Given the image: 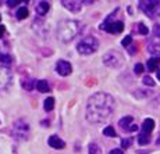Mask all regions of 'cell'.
<instances>
[{
  "instance_id": "1f68e13d",
  "label": "cell",
  "mask_w": 160,
  "mask_h": 154,
  "mask_svg": "<svg viewBox=\"0 0 160 154\" xmlns=\"http://www.w3.org/2000/svg\"><path fill=\"white\" fill-rule=\"evenodd\" d=\"M4 32H6V28L3 25H0V38H2L3 35H4Z\"/></svg>"
},
{
  "instance_id": "5bb4252c",
  "label": "cell",
  "mask_w": 160,
  "mask_h": 154,
  "mask_svg": "<svg viewBox=\"0 0 160 154\" xmlns=\"http://www.w3.org/2000/svg\"><path fill=\"white\" fill-rule=\"evenodd\" d=\"M153 128H155V121H153L152 118H146L145 121H143V124H142V132L143 133L150 135L152 133V131H153Z\"/></svg>"
},
{
  "instance_id": "ac0fdd59",
  "label": "cell",
  "mask_w": 160,
  "mask_h": 154,
  "mask_svg": "<svg viewBox=\"0 0 160 154\" xmlns=\"http://www.w3.org/2000/svg\"><path fill=\"white\" fill-rule=\"evenodd\" d=\"M138 142H139L141 146H146V144L150 142V135H148V133H143V132H141L139 136H138Z\"/></svg>"
},
{
  "instance_id": "7402d4cb",
  "label": "cell",
  "mask_w": 160,
  "mask_h": 154,
  "mask_svg": "<svg viewBox=\"0 0 160 154\" xmlns=\"http://www.w3.org/2000/svg\"><path fill=\"white\" fill-rule=\"evenodd\" d=\"M103 133H104V136H109V137H116L117 136V133H116V131H114L113 126H106L104 131H103Z\"/></svg>"
},
{
  "instance_id": "484cf974",
  "label": "cell",
  "mask_w": 160,
  "mask_h": 154,
  "mask_svg": "<svg viewBox=\"0 0 160 154\" xmlns=\"http://www.w3.org/2000/svg\"><path fill=\"white\" fill-rule=\"evenodd\" d=\"M138 32H139L141 35H148L149 31H148V28L143 25V24H138Z\"/></svg>"
},
{
  "instance_id": "d4e9b609",
  "label": "cell",
  "mask_w": 160,
  "mask_h": 154,
  "mask_svg": "<svg viewBox=\"0 0 160 154\" xmlns=\"http://www.w3.org/2000/svg\"><path fill=\"white\" fill-rule=\"evenodd\" d=\"M122 46H124V47H130V45L132 43V38H131V35H128V36H125L124 39H122Z\"/></svg>"
},
{
  "instance_id": "52a82bcc",
  "label": "cell",
  "mask_w": 160,
  "mask_h": 154,
  "mask_svg": "<svg viewBox=\"0 0 160 154\" xmlns=\"http://www.w3.org/2000/svg\"><path fill=\"white\" fill-rule=\"evenodd\" d=\"M13 82V74L8 70V67L0 65V90H4Z\"/></svg>"
},
{
  "instance_id": "f546056e",
  "label": "cell",
  "mask_w": 160,
  "mask_h": 154,
  "mask_svg": "<svg viewBox=\"0 0 160 154\" xmlns=\"http://www.w3.org/2000/svg\"><path fill=\"white\" fill-rule=\"evenodd\" d=\"M109 154H124V153H122V150H120V149H114V150H112Z\"/></svg>"
},
{
  "instance_id": "d590c367",
  "label": "cell",
  "mask_w": 160,
  "mask_h": 154,
  "mask_svg": "<svg viewBox=\"0 0 160 154\" xmlns=\"http://www.w3.org/2000/svg\"><path fill=\"white\" fill-rule=\"evenodd\" d=\"M0 20H2V15H0Z\"/></svg>"
},
{
  "instance_id": "8992f818",
  "label": "cell",
  "mask_w": 160,
  "mask_h": 154,
  "mask_svg": "<svg viewBox=\"0 0 160 154\" xmlns=\"http://www.w3.org/2000/svg\"><path fill=\"white\" fill-rule=\"evenodd\" d=\"M13 135L18 140H25L29 135V126L25 121H17L13 126Z\"/></svg>"
},
{
  "instance_id": "3957f363",
  "label": "cell",
  "mask_w": 160,
  "mask_h": 154,
  "mask_svg": "<svg viewBox=\"0 0 160 154\" xmlns=\"http://www.w3.org/2000/svg\"><path fill=\"white\" fill-rule=\"evenodd\" d=\"M117 11H118V8H116L114 13L110 14L109 17L106 18V21L100 25V29L106 31V32L109 33H113V35H117V33H121L122 31H124V22H122L121 20H116V15H117Z\"/></svg>"
},
{
  "instance_id": "2e32d148",
  "label": "cell",
  "mask_w": 160,
  "mask_h": 154,
  "mask_svg": "<svg viewBox=\"0 0 160 154\" xmlns=\"http://www.w3.org/2000/svg\"><path fill=\"white\" fill-rule=\"evenodd\" d=\"M36 89L39 92H42V93H48L50 90V86H49V84L46 81H38L36 82Z\"/></svg>"
},
{
  "instance_id": "d6986e66",
  "label": "cell",
  "mask_w": 160,
  "mask_h": 154,
  "mask_svg": "<svg viewBox=\"0 0 160 154\" xmlns=\"http://www.w3.org/2000/svg\"><path fill=\"white\" fill-rule=\"evenodd\" d=\"M28 14H29V11H28V8L27 7H20L17 10V18L18 20H24V18H27L28 17Z\"/></svg>"
},
{
  "instance_id": "ba28073f",
  "label": "cell",
  "mask_w": 160,
  "mask_h": 154,
  "mask_svg": "<svg viewBox=\"0 0 160 154\" xmlns=\"http://www.w3.org/2000/svg\"><path fill=\"white\" fill-rule=\"evenodd\" d=\"M118 125H120V128L127 132H135L138 129V126L134 124V118L132 117H124V118H121Z\"/></svg>"
},
{
  "instance_id": "7a4b0ae2",
  "label": "cell",
  "mask_w": 160,
  "mask_h": 154,
  "mask_svg": "<svg viewBox=\"0 0 160 154\" xmlns=\"http://www.w3.org/2000/svg\"><path fill=\"white\" fill-rule=\"evenodd\" d=\"M78 33V22L72 20H64L57 26V38L60 42L68 43L71 42Z\"/></svg>"
},
{
  "instance_id": "9a60e30c",
  "label": "cell",
  "mask_w": 160,
  "mask_h": 154,
  "mask_svg": "<svg viewBox=\"0 0 160 154\" xmlns=\"http://www.w3.org/2000/svg\"><path fill=\"white\" fill-rule=\"evenodd\" d=\"M146 65H148V70L149 71H156L158 67L160 65V57H153V58H150V60H148Z\"/></svg>"
},
{
  "instance_id": "d6a6232c",
  "label": "cell",
  "mask_w": 160,
  "mask_h": 154,
  "mask_svg": "<svg viewBox=\"0 0 160 154\" xmlns=\"http://www.w3.org/2000/svg\"><path fill=\"white\" fill-rule=\"evenodd\" d=\"M7 4L10 6V7H14V6H17V4H18V2H8Z\"/></svg>"
},
{
  "instance_id": "8d00e7d4",
  "label": "cell",
  "mask_w": 160,
  "mask_h": 154,
  "mask_svg": "<svg viewBox=\"0 0 160 154\" xmlns=\"http://www.w3.org/2000/svg\"><path fill=\"white\" fill-rule=\"evenodd\" d=\"M0 4H2V2H0Z\"/></svg>"
},
{
  "instance_id": "4dcf8cb0",
  "label": "cell",
  "mask_w": 160,
  "mask_h": 154,
  "mask_svg": "<svg viewBox=\"0 0 160 154\" xmlns=\"http://www.w3.org/2000/svg\"><path fill=\"white\" fill-rule=\"evenodd\" d=\"M155 35L160 38V25H156V26H155Z\"/></svg>"
},
{
  "instance_id": "6da1fadb",
  "label": "cell",
  "mask_w": 160,
  "mask_h": 154,
  "mask_svg": "<svg viewBox=\"0 0 160 154\" xmlns=\"http://www.w3.org/2000/svg\"><path fill=\"white\" fill-rule=\"evenodd\" d=\"M114 110V100L107 93H95L87 103V119L91 124L104 122Z\"/></svg>"
},
{
  "instance_id": "9c48e42d",
  "label": "cell",
  "mask_w": 160,
  "mask_h": 154,
  "mask_svg": "<svg viewBox=\"0 0 160 154\" xmlns=\"http://www.w3.org/2000/svg\"><path fill=\"white\" fill-rule=\"evenodd\" d=\"M56 71H57L58 74H60L61 76H67V75H70V74H71V71H72V67H71V64H70L68 61L60 60V61H57Z\"/></svg>"
},
{
  "instance_id": "83f0119b",
  "label": "cell",
  "mask_w": 160,
  "mask_h": 154,
  "mask_svg": "<svg viewBox=\"0 0 160 154\" xmlns=\"http://www.w3.org/2000/svg\"><path fill=\"white\" fill-rule=\"evenodd\" d=\"M131 143H132V139H122V142H121L122 149H127V147H130Z\"/></svg>"
},
{
  "instance_id": "4316f807",
  "label": "cell",
  "mask_w": 160,
  "mask_h": 154,
  "mask_svg": "<svg viewBox=\"0 0 160 154\" xmlns=\"http://www.w3.org/2000/svg\"><path fill=\"white\" fill-rule=\"evenodd\" d=\"M143 84L150 86V88H153V86H155V81H153L150 76H145V78H143Z\"/></svg>"
},
{
  "instance_id": "603a6c76",
  "label": "cell",
  "mask_w": 160,
  "mask_h": 154,
  "mask_svg": "<svg viewBox=\"0 0 160 154\" xmlns=\"http://www.w3.org/2000/svg\"><path fill=\"white\" fill-rule=\"evenodd\" d=\"M33 84H35V82H33L32 78H27V79H24V81H22V86L27 89V90H32V89H33Z\"/></svg>"
},
{
  "instance_id": "7c38bea8",
  "label": "cell",
  "mask_w": 160,
  "mask_h": 154,
  "mask_svg": "<svg viewBox=\"0 0 160 154\" xmlns=\"http://www.w3.org/2000/svg\"><path fill=\"white\" fill-rule=\"evenodd\" d=\"M49 146L53 147V149H57V150H61L66 147V143H64V140H61L58 136H56V135H53V136L49 137Z\"/></svg>"
},
{
  "instance_id": "44dd1931",
  "label": "cell",
  "mask_w": 160,
  "mask_h": 154,
  "mask_svg": "<svg viewBox=\"0 0 160 154\" xmlns=\"http://www.w3.org/2000/svg\"><path fill=\"white\" fill-rule=\"evenodd\" d=\"M88 152H89V154H102V149H100L96 143H91L88 147Z\"/></svg>"
},
{
  "instance_id": "30bf717a",
  "label": "cell",
  "mask_w": 160,
  "mask_h": 154,
  "mask_svg": "<svg viewBox=\"0 0 160 154\" xmlns=\"http://www.w3.org/2000/svg\"><path fill=\"white\" fill-rule=\"evenodd\" d=\"M103 61L106 65L109 67H118L120 63H121V60H120V57L117 56V53H113V51H110V53H106L103 57Z\"/></svg>"
},
{
  "instance_id": "e575fe53",
  "label": "cell",
  "mask_w": 160,
  "mask_h": 154,
  "mask_svg": "<svg viewBox=\"0 0 160 154\" xmlns=\"http://www.w3.org/2000/svg\"><path fill=\"white\" fill-rule=\"evenodd\" d=\"M158 79H159V81H160V70L158 71Z\"/></svg>"
},
{
  "instance_id": "4fadbf2b",
  "label": "cell",
  "mask_w": 160,
  "mask_h": 154,
  "mask_svg": "<svg viewBox=\"0 0 160 154\" xmlns=\"http://www.w3.org/2000/svg\"><path fill=\"white\" fill-rule=\"evenodd\" d=\"M35 10L39 15H45V14H48L49 10H50V4H49V2H38L36 3Z\"/></svg>"
},
{
  "instance_id": "f1b7e54d",
  "label": "cell",
  "mask_w": 160,
  "mask_h": 154,
  "mask_svg": "<svg viewBox=\"0 0 160 154\" xmlns=\"http://www.w3.org/2000/svg\"><path fill=\"white\" fill-rule=\"evenodd\" d=\"M134 71H135V74H142L143 72V65H142V64H137Z\"/></svg>"
},
{
  "instance_id": "836d02e7",
  "label": "cell",
  "mask_w": 160,
  "mask_h": 154,
  "mask_svg": "<svg viewBox=\"0 0 160 154\" xmlns=\"http://www.w3.org/2000/svg\"><path fill=\"white\" fill-rule=\"evenodd\" d=\"M156 144H158V146L160 147V133H159V137L156 139Z\"/></svg>"
},
{
  "instance_id": "277c9868",
  "label": "cell",
  "mask_w": 160,
  "mask_h": 154,
  "mask_svg": "<svg viewBox=\"0 0 160 154\" xmlns=\"http://www.w3.org/2000/svg\"><path fill=\"white\" fill-rule=\"evenodd\" d=\"M99 47V42H98L96 38L93 36H87L82 41H79V43L77 45V50L78 53L84 54V56H88V54H92L98 50Z\"/></svg>"
},
{
  "instance_id": "ffe728a7",
  "label": "cell",
  "mask_w": 160,
  "mask_h": 154,
  "mask_svg": "<svg viewBox=\"0 0 160 154\" xmlns=\"http://www.w3.org/2000/svg\"><path fill=\"white\" fill-rule=\"evenodd\" d=\"M43 107H45L46 111H52L53 107H54V99L53 97H48L45 100V103H43Z\"/></svg>"
},
{
  "instance_id": "8fae6325",
  "label": "cell",
  "mask_w": 160,
  "mask_h": 154,
  "mask_svg": "<svg viewBox=\"0 0 160 154\" xmlns=\"http://www.w3.org/2000/svg\"><path fill=\"white\" fill-rule=\"evenodd\" d=\"M84 4V2H79V0H72V2H61V6L66 8H68L72 13H78L81 10V6Z\"/></svg>"
},
{
  "instance_id": "5b68a950",
  "label": "cell",
  "mask_w": 160,
  "mask_h": 154,
  "mask_svg": "<svg viewBox=\"0 0 160 154\" xmlns=\"http://www.w3.org/2000/svg\"><path fill=\"white\" fill-rule=\"evenodd\" d=\"M139 7L148 17H160V2H139Z\"/></svg>"
},
{
  "instance_id": "e0dca14e",
  "label": "cell",
  "mask_w": 160,
  "mask_h": 154,
  "mask_svg": "<svg viewBox=\"0 0 160 154\" xmlns=\"http://www.w3.org/2000/svg\"><path fill=\"white\" fill-rule=\"evenodd\" d=\"M0 63H2L4 67H8L11 63H13V58H11L10 54L2 53V54H0Z\"/></svg>"
},
{
  "instance_id": "cb8c5ba5",
  "label": "cell",
  "mask_w": 160,
  "mask_h": 154,
  "mask_svg": "<svg viewBox=\"0 0 160 154\" xmlns=\"http://www.w3.org/2000/svg\"><path fill=\"white\" fill-rule=\"evenodd\" d=\"M149 51L153 54H156V56H160V45H150L149 46Z\"/></svg>"
}]
</instances>
